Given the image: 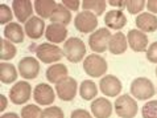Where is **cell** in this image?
I'll return each mask as SVG.
<instances>
[{
    "mask_svg": "<svg viewBox=\"0 0 157 118\" xmlns=\"http://www.w3.org/2000/svg\"><path fill=\"white\" fill-rule=\"evenodd\" d=\"M63 56L70 63H79L86 55V45L79 37H70L63 44Z\"/></svg>",
    "mask_w": 157,
    "mask_h": 118,
    "instance_id": "1",
    "label": "cell"
},
{
    "mask_svg": "<svg viewBox=\"0 0 157 118\" xmlns=\"http://www.w3.org/2000/svg\"><path fill=\"white\" fill-rule=\"evenodd\" d=\"M131 93L137 100L145 101V100H149L151 97H153L156 93V89H155L153 82L149 78L139 77V78H135L132 84H131Z\"/></svg>",
    "mask_w": 157,
    "mask_h": 118,
    "instance_id": "2",
    "label": "cell"
},
{
    "mask_svg": "<svg viewBox=\"0 0 157 118\" xmlns=\"http://www.w3.org/2000/svg\"><path fill=\"white\" fill-rule=\"evenodd\" d=\"M111 32L108 28H99L89 36V47L95 53H103L108 49L111 40Z\"/></svg>",
    "mask_w": 157,
    "mask_h": 118,
    "instance_id": "3",
    "label": "cell"
},
{
    "mask_svg": "<svg viewBox=\"0 0 157 118\" xmlns=\"http://www.w3.org/2000/svg\"><path fill=\"white\" fill-rule=\"evenodd\" d=\"M107 61L99 55H89L83 60V71L90 77H102L107 72Z\"/></svg>",
    "mask_w": 157,
    "mask_h": 118,
    "instance_id": "4",
    "label": "cell"
},
{
    "mask_svg": "<svg viewBox=\"0 0 157 118\" xmlns=\"http://www.w3.org/2000/svg\"><path fill=\"white\" fill-rule=\"evenodd\" d=\"M36 55L37 59L44 64H52L57 63L62 59L63 51L59 47L54 44H49V43H44L36 47Z\"/></svg>",
    "mask_w": 157,
    "mask_h": 118,
    "instance_id": "5",
    "label": "cell"
},
{
    "mask_svg": "<svg viewBox=\"0 0 157 118\" xmlns=\"http://www.w3.org/2000/svg\"><path fill=\"white\" fill-rule=\"evenodd\" d=\"M115 112L121 118H133L137 114V102L128 94H123L116 98Z\"/></svg>",
    "mask_w": 157,
    "mask_h": 118,
    "instance_id": "6",
    "label": "cell"
},
{
    "mask_svg": "<svg viewBox=\"0 0 157 118\" xmlns=\"http://www.w3.org/2000/svg\"><path fill=\"white\" fill-rule=\"evenodd\" d=\"M74 27L81 33H93L98 27V16L89 11L79 12L74 19Z\"/></svg>",
    "mask_w": 157,
    "mask_h": 118,
    "instance_id": "7",
    "label": "cell"
},
{
    "mask_svg": "<svg viewBox=\"0 0 157 118\" xmlns=\"http://www.w3.org/2000/svg\"><path fill=\"white\" fill-rule=\"evenodd\" d=\"M30 94H32L30 84H28L27 81H19L11 88L10 100L15 105H23L30 100Z\"/></svg>",
    "mask_w": 157,
    "mask_h": 118,
    "instance_id": "8",
    "label": "cell"
},
{
    "mask_svg": "<svg viewBox=\"0 0 157 118\" xmlns=\"http://www.w3.org/2000/svg\"><path fill=\"white\" fill-rule=\"evenodd\" d=\"M17 69H19L20 76L24 77L25 80H33L40 73V63L36 57L27 56V57H23L20 60Z\"/></svg>",
    "mask_w": 157,
    "mask_h": 118,
    "instance_id": "9",
    "label": "cell"
},
{
    "mask_svg": "<svg viewBox=\"0 0 157 118\" xmlns=\"http://www.w3.org/2000/svg\"><path fill=\"white\" fill-rule=\"evenodd\" d=\"M77 88H78L77 80L73 77H66L65 80L56 84L57 96L62 101H73L77 94Z\"/></svg>",
    "mask_w": 157,
    "mask_h": 118,
    "instance_id": "10",
    "label": "cell"
},
{
    "mask_svg": "<svg viewBox=\"0 0 157 118\" xmlns=\"http://www.w3.org/2000/svg\"><path fill=\"white\" fill-rule=\"evenodd\" d=\"M33 98L36 104L38 105H42V106H49L54 102L56 100V96H54V90L50 85L48 84H41L36 85V88L33 90Z\"/></svg>",
    "mask_w": 157,
    "mask_h": 118,
    "instance_id": "11",
    "label": "cell"
},
{
    "mask_svg": "<svg viewBox=\"0 0 157 118\" xmlns=\"http://www.w3.org/2000/svg\"><path fill=\"white\" fill-rule=\"evenodd\" d=\"M99 88L100 92L106 96V97H116L117 94L121 92V82L117 77L112 76H103L99 81Z\"/></svg>",
    "mask_w": 157,
    "mask_h": 118,
    "instance_id": "12",
    "label": "cell"
},
{
    "mask_svg": "<svg viewBox=\"0 0 157 118\" xmlns=\"http://www.w3.org/2000/svg\"><path fill=\"white\" fill-rule=\"evenodd\" d=\"M24 31H25V33L28 35L29 39H32V40H38L46 31L45 21L38 16H32L27 23H25Z\"/></svg>",
    "mask_w": 157,
    "mask_h": 118,
    "instance_id": "13",
    "label": "cell"
},
{
    "mask_svg": "<svg viewBox=\"0 0 157 118\" xmlns=\"http://www.w3.org/2000/svg\"><path fill=\"white\" fill-rule=\"evenodd\" d=\"M33 8L34 7L32 6V3L28 0H13L12 2V11L20 23H27L32 17Z\"/></svg>",
    "mask_w": 157,
    "mask_h": 118,
    "instance_id": "14",
    "label": "cell"
},
{
    "mask_svg": "<svg viewBox=\"0 0 157 118\" xmlns=\"http://www.w3.org/2000/svg\"><path fill=\"white\" fill-rule=\"evenodd\" d=\"M127 41L131 49L135 52H145L148 45V36L147 33L139 29H131L127 35Z\"/></svg>",
    "mask_w": 157,
    "mask_h": 118,
    "instance_id": "15",
    "label": "cell"
},
{
    "mask_svg": "<svg viewBox=\"0 0 157 118\" xmlns=\"http://www.w3.org/2000/svg\"><path fill=\"white\" fill-rule=\"evenodd\" d=\"M91 113L95 118H110L112 114V104L110 100L99 97L91 102Z\"/></svg>",
    "mask_w": 157,
    "mask_h": 118,
    "instance_id": "16",
    "label": "cell"
},
{
    "mask_svg": "<svg viewBox=\"0 0 157 118\" xmlns=\"http://www.w3.org/2000/svg\"><path fill=\"white\" fill-rule=\"evenodd\" d=\"M45 37H46L48 41L52 43V44H61L62 41L66 40L67 29H66L65 25L52 23L50 25H48V27H46Z\"/></svg>",
    "mask_w": 157,
    "mask_h": 118,
    "instance_id": "17",
    "label": "cell"
},
{
    "mask_svg": "<svg viewBox=\"0 0 157 118\" xmlns=\"http://www.w3.org/2000/svg\"><path fill=\"white\" fill-rule=\"evenodd\" d=\"M136 25L144 33H152L157 31V16L149 12H143L136 16Z\"/></svg>",
    "mask_w": 157,
    "mask_h": 118,
    "instance_id": "18",
    "label": "cell"
},
{
    "mask_svg": "<svg viewBox=\"0 0 157 118\" xmlns=\"http://www.w3.org/2000/svg\"><path fill=\"white\" fill-rule=\"evenodd\" d=\"M104 23L110 29L119 31L127 24V17L121 10H112L104 15Z\"/></svg>",
    "mask_w": 157,
    "mask_h": 118,
    "instance_id": "19",
    "label": "cell"
},
{
    "mask_svg": "<svg viewBox=\"0 0 157 118\" xmlns=\"http://www.w3.org/2000/svg\"><path fill=\"white\" fill-rule=\"evenodd\" d=\"M24 35H25V31L19 23H10L4 27V37L7 40H10L11 43H15V44L23 43Z\"/></svg>",
    "mask_w": 157,
    "mask_h": 118,
    "instance_id": "20",
    "label": "cell"
},
{
    "mask_svg": "<svg viewBox=\"0 0 157 118\" xmlns=\"http://www.w3.org/2000/svg\"><path fill=\"white\" fill-rule=\"evenodd\" d=\"M127 47H128V41L125 35L121 32H116L111 36L110 44H108V51L112 55H123L127 51Z\"/></svg>",
    "mask_w": 157,
    "mask_h": 118,
    "instance_id": "21",
    "label": "cell"
},
{
    "mask_svg": "<svg viewBox=\"0 0 157 118\" xmlns=\"http://www.w3.org/2000/svg\"><path fill=\"white\" fill-rule=\"evenodd\" d=\"M67 73H69V71H67L66 65L54 64V65H50V67L46 69V78L52 84H58V82L65 80L66 77H69Z\"/></svg>",
    "mask_w": 157,
    "mask_h": 118,
    "instance_id": "22",
    "label": "cell"
},
{
    "mask_svg": "<svg viewBox=\"0 0 157 118\" xmlns=\"http://www.w3.org/2000/svg\"><path fill=\"white\" fill-rule=\"evenodd\" d=\"M50 20H52V23L61 24V25H65V27H66V25L71 21V12L69 11L62 3H57L53 14H52Z\"/></svg>",
    "mask_w": 157,
    "mask_h": 118,
    "instance_id": "23",
    "label": "cell"
},
{
    "mask_svg": "<svg viewBox=\"0 0 157 118\" xmlns=\"http://www.w3.org/2000/svg\"><path fill=\"white\" fill-rule=\"evenodd\" d=\"M57 3L54 0H36L34 2V11L37 12L38 17L41 19H50Z\"/></svg>",
    "mask_w": 157,
    "mask_h": 118,
    "instance_id": "24",
    "label": "cell"
},
{
    "mask_svg": "<svg viewBox=\"0 0 157 118\" xmlns=\"http://www.w3.org/2000/svg\"><path fill=\"white\" fill-rule=\"evenodd\" d=\"M17 78V71L15 65L10 63H2L0 64V80L3 84H12Z\"/></svg>",
    "mask_w": 157,
    "mask_h": 118,
    "instance_id": "25",
    "label": "cell"
},
{
    "mask_svg": "<svg viewBox=\"0 0 157 118\" xmlns=\"http://www.w3.org/2000/svg\"><path fill=\"white\" fill-rule=\"evenodd\" d=\"M79 94L85 101H91L94 97H97L98 94V86L94 81L91 80H85L82 81L79 86Z\"/></svg>",
    "mask_w": 157,
    "mask_h": 118,
    "instance_id": "26",
    "label": "cell"
},
{
    "mask_svg": "<svg viewBox=\"0 0 157 118\" xmlns=\"http://www.w3.org/2000/svg\"><path fill=\"white\" fill-rule=\"evenodd\" d=\"M82 7H83V11L93 12L97 16H100L103 15L104 10H106L107 3L104 0H83Z\"/></svg>",
    "mask_w": 157,
    "mask_h": 118,
    "instance_id": "27",
    "label": "cell"
},
{
    "mask_svg": "<svg viewBox=\"0 0 157 118\" xmlns=\"http://www.w3.org/2000/svg\"><path fill=\"white\" fill-rule=\"evenodd\" d=\"M0 44H2V49H0V59H2V61L12 60L15 57L16 53H17V49L10 40L2 39V40H0Z\"/></svg>",
    "mask_w": 157,
    "mask_h": 118,
    "instance_id": "28",
    "label": "cell"
},
{
    "mask_svg": "<svg viewBox=\"0 0 157 118\" xmlns=\"http://www.w3.org/2000/svg\"><path fill=\"white\" fill-rule=\"evenodd\" d=\"M41 108H38L37 105H25L21 109V118H41Z\"/></svg>",
    "mask_w": 157,
    "mask_h": 118,
    "instance_id": "29",
    "label": "cell"
},
{
    "mask_svg": "<svg viewBox=\"0 0 157 118\" xmlns=\"http://www.w3.org/2000/svg\"><path fill=\"white\" fill-rule=\"evenodd\" d=\"M145 7V2L144 0H125V8L129 14L136 15L143 11V8Z\"/></svg>",
    "mask_w": 157,
    "mask_h": 118,
    "instance_id": "30",
    "label": "cell"
},
{
    "mask_svg": "<svg viewBox=\"0 0 157 118\" xmlns=\"http://www.w3.org/2000/svg\"><path fill=\"white\" fill-rule=\"evenodd\" d=\"M143 118H157V101H148L141 109Z\"/></svg>",
    "mask_w": 157,
    "mask_h": 118,
    "instance_id": "31",
    "label": "cell"
},
{
    "mask_svg": "<svg viewBox=\"0 0 157 118\" xmlns=\"http://www.w3.org/2000/svg\"><path fill=\"white\" fill-rule=\"evenodd\" d=\"M12 12L13 11L10 8V6H7L4 3L0 4V24H10L12 17H13Z\"/></svg>",
    "mask_w": 157,
    "mask_h": 118,
    "instance_id": "32",
    "label": "cell"
},
{
    "mask_svg": "<svg viewBox=\"0 0 157 118\" xmlns=\"http://www.w3.org/2000/svg\"><path fill=\"white\" fill-rule=\"evenodd\" d=\"M41 118H63V112L59 106H50L42 110Z\"/></svg>",
    "mask_w": 157,
    "mask_h": 118,
    "instance_id": "33",
    "label": "cell"
},
{
    "mask_svg": "<svg viewBox=\"0 0 157 118\" xmlns=\"http://www.w3.org/2000/svg\"><path fill=\"white\" fill-rule=\"evenodd\" d=\"M147 59L148 61L153 64H157V41H155L153 44H151L149 48L147 49Z\"/></svg>",
    "mask_w": 157,
    "mask_h": 118,
    "instance_id": "34",
    "label": "cell"
},
{
    "mask_svg": "<svg viewBox=\"0 0 157 118\" xmlns=\"http://www.w3.org/2000/svg\"><path fill=\"white\" fill-rule=\"evenodd\" d=\"M70 118H93V116L85 109H75L71 112Z\"/></svg>",
    "mask_w": 157,
    "mask_h": 118,
    "instance_id": "35",
    "label": "cell"
},
{
    "mask_svg": "<svg viewBox=\"0 0 157 118\" xmlns=\"http://www.w3.org/2000/svg\"><path fill=\"white\" fill-rule=\"evenodd\" d=\"M62 4L67 8L69 11H78L79 10V0H62Z\"/></svg>",
    "mask_w": 157,
    "mask_h": 118,
    "instance_id": "36",
    "label": "cell"
},
{
    "mask_svg": "<svg viewBox=\"0 0 157 118\" xmlns=\"http://www.w3.org/2000/svg\"><path fill=\"white\" fill-rule=\"evenodd\" d=\"M147 8L149 11V14L157 15V0H149V2H147Z\"/></svg>",
    "mask_w": 157,
    "mask_h": 118,
    "instance_id": "37",
    "label": "cell"
},
{
    "mask_svg": "<svg viewBox=\"0 0 157 118\" xmlns=\"http://www.w3.org/2000/svg\"><path fill=\"white\" fill-rule=\"evenodd\" d=\"M108 4L112 7H117V8L125 7V2H123V0H108Z\"/></svg>",
    "mask_w": 157,
    "mask_h": 118,
    "instance_id": "38",
    "label": "cell"
},
{
    "mask_svg": "<svg viewBox=\"0 0 157 118\" xmlns=\"http://www.w3.org/2000/svg\"><path fill=\"white\" fill-rule=\"evenodd\" d=\"M0 98H2V108H0V110L4 112L6 110V108H7V97L4 94L0 96Z\"/></svg>",
    "mask_w": 157,
    "mask_h": 118,
    "instance_id": "39",
    "label": "cell"
},
{
    "mask_svg": "<svg viewBox=\"0 0 157 118\" xmlns=\"http://www.w3.org/2000/svg\"><path fill=\"white\" fill-rule=\"evenodd\" d=\"M0 118H20V117L16 113H6V114H3Z\"/></svg>",
    "mask_w": 157,
    "mask_h": 118,
    "instance_id": "40",
    "label": "cell"
},
{
    "mask_svg": "<svg viewBox=\"0 0 157 118\" xmlns=\"http://www.w3.org/2000/svg\"><path fill=\"white\" fill-rule=\"evenodd\" d=\"M156 76H157V68H156Z\"/></svg>",
    "mask_w": 157,
    "mask_h": 118,
    "instance_id": "41",
    "label": "cell"
}]
</instances>
